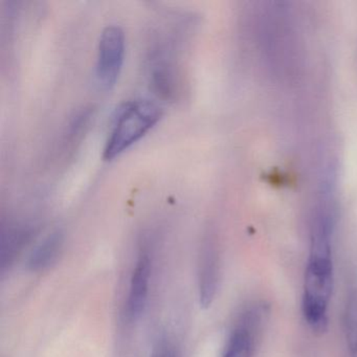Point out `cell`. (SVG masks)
Returning a JSON list of instances; mask_svg holds the SVG:
<instances>
[{
    "label": "cell",
    "mask_w": 357,
    "mask_h": 357,
    "mask_svg": "<svg viewBox=\"0 0 357 357\" xmlns=\"http://www.w3.org/2000/svg\"><path fill=\"white\" fill-rule=\"evenodd\" d=\"M335 222L328 219L311 221L310 248L305 269L302 309L309 327L323 333L328 326V310L334 285L333 241Z\"/></svg>",
    "instance_id": "cell-1"
},
{
    "label": "cell",
    "mask_w": 357,
    "mask_h": 357,
    "mask_svg": "<svg viewBox=\"0 0 357 357\" xmlns=\"http://www.w3.org/2000/svg\"><path fill=\"white\" fill-rule=\"evenodd\" d=\"M162 108L147 99L125 102L116 109L103 158L112 160L144 137L162 116Z\"/></svg>",
    "instance_id": "cell-2"
},
{
    "label": "cell",
    "mask_w": 357,
    "mask_h": 357,
    "mask_svg": "<svg viewBox=\"0 0 357 357\" xmlns=\"http://www.w3.org/2000/svg\"><path fill=\"white\" fill-rule=\"evenodd\" d=\"M267 314V306L263 303H254L246 307L238 317L221 357L254 356Z\"/></svg>",
    "instance_id": "cell-3"
},
{
    "label": "cell",
    "mask_w": 357,
    "mask_h": 357,
    "mask_svg": "<svg viewBox=\"0 0 357 357\" xmlns=\"http://www.w3.org/2000/svg\"><path fill=\"white\" fill-rule=\"evenodd\" d=\"M126 41L123 29L118 24L104 28L98 45L96 77L103 89H112L122 72Z\"/></svg>",
    "instance_id": "cell-4"
},
{
    "label": "cell",
    "mask_w": 357,
    "mask_h": 357,
    "mask_svg": "<svg viewBox=\"0 0 357 357\" xmlns=\"http://www.w3.org/2000/svg\"><path fill=\"white\" fill-rule=\"evenodd\" d=\"M219 261L218 250L216 243L212 238H208L202 246L199 261V301L202 308H208L214 302L219 284Z\"/></svg>",
    "instance_id": "cell-5"
},
{
    "label": "cell",
    "mask_w": 357,
    "mask_h": 357,
    "mask_svg": "<svg viewBox=\"0 0 357 357\" xmlns=\"http://www.w3.org/2000/svg\"><path fill=\"white\" fill-rule=\"evenodd\" d=\"M150 261L148 255L142 254L131 275L127 300V317L137 321L143 314L149 294Z\"/></svg>",
    "instance_id": "cell-6"
},
{
    "label": "cell",
    "mask_w": 357,
    "mask_h": 357,
    "mask_svg": "<svg viewBox=\"0 0 357 357\" xmlns=\"http://www.w3.org/2000/svg\"><path fill=\"white\" fill-rule=\"evenodd\" d=\"M63 245L61 231H53L45 238L31 252L28 259L29 271H43L51 267L57 261Z\"/></svg>",
    "instance_id": "cell-7"
},
{
    "label": "cell",
    "mask_w": 357,
    "mask_h": 357,
    "mask_svg": "<svg viewBox=\"0 0 357 357\" xmlns=\"http://www.w3.org/2000/svg\"><path fill=\"white\" fill-rule=\"evenodd\" d=\"M150 82L155 93L166 99H172L176 93V72L172 62L160 56L151 68Z\"/></svg>",
    "instance_id": "cell-8"
},
{
    "label": "cell",
    "mask_w": 357,
    "mask_h": 357,
    "mask_svg": "<svg viewBox=\"0 0 357 357\" xmlns=\"http://www.w3.org/2000/svg\"><path fill=\"white\" fill-rule=\"evenodd\" d=\"M344 334L350 357H357V284H351L347 292L344 311Z\"/></svg>",
    "instance_id": "cell-9"
},
{
    "label": "cell",
    "mask_w": 357,
    "mask_h": 357,
    "mask_svg": "<svg viewBox=\"0 0 357 357\" xmlns=\"http://www.w3.org/2000/svg\"><path fill=\"white\" fill-rule=\"evenodd\" d=\"M30 237L29 229L22 227H10L3 235V263L7 265L13 260Z\"/></svg>",
    "instance_id": "cell-10"
},
{
    "label": "cell",
    "mask_w": 357,
    "mask_h": 357,
    "mask_svg": "<svg viewBox=\"0 0 357 357\" xmlns=\"http://www.w3.org/2000/svg\"><path fill=\"white\" fill-rule=\"evenodd\" d=\"M151 357H177L174 347L166 340H160L156 342L152 350Z\"/></svg>",
    "instance_id": "cell-11"
}]
</instances>
